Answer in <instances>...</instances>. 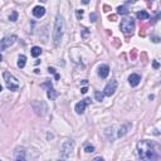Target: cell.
<instances>
[{
    "mask_svg": "<svg viewBox=\"0 0 161 161\" xmlns=\"http://www.w3.org/2000/svg\"><path fill=\"white\" fill-rule=\"evenodd\" d=\"M132 127V125L131 124H128V122H126V124H124L120 127V130H118V134H117V136L118 137H124L126 134L128 132V130Z\"/></svg>",
    "mask_w": 161,
    "mask_h": 161,
    "instance_id": "cell-12",
    "label": "cell"
},
{
    "mask_svg": "<svg viewBox=\"0 0 161 161\" xmlns=\"http://www.w3.org/2000/svg\"><path fill=\"white\" fill-rule=\"evenodd\" d=\"M82 15H83V10H77V17L78 18H82Z\"/></svg>",
    "mask_w": 161,
    "mask_h": 161,
    "instance_id": "cell-26",
    "label": "cell"
},
{
    "mask_svg": "<svg viewBox=\"0 0 161 161\" xmlns=\"http://www.w3.org/2000/svg\"><path fill=\"white\" fill-rule=\"evenodd\" d=\"M152 39H154V42H155V43H159L160 42V38H157V37H152Z\"/></svg>",
    "mask_w": 161,
    "mask_h": 161,
    "instance_id": "cell-27",
    "label": "cell"
},
{
    "mask_svg": "<svg viewBox=\"0 0 161 161\" xmlns=\"http://www.w3.org/2000/svg\"><path fill=\"white\" fill-rule=\"evenodd\" d=\"M116 88H117V82H116L115 79H112L111 82H108V83L106 84V87H105V91H103V93H105L106 96L111 97L112 94L116 92Z\"/></svg>",
    "mask_w": 161,
    "mask_h": 161,
    "instance_id": "cell-8",
    "label": "cell"
},
{
    "mask_svg": "<svg viewBox=\"0 0 161 161\" xmlns=\"http://www.w3.org/2000/svg\"><path fill=\"white\" fill-rule=\"evenodd\" d=\"M136 17H137V19H140V20H146V19L150 18V14L145 10H141V11L136 13Z\"/></svg>",
    "mask_w": 161,
    "mask_h": 161,
    "instance_id": "cell-16",
    "label": "cell"
},
{
    "mask_svg": "<svg viewBox=\"0 0 161 161\" xmlns=\"http://www.w3.org/2000/svg\"><path fill=\"white\" fill-rule=\"evenodd\" d=\"M48 72H49V73H53V74L55 75V79H59V74H57V73H55V69H54V68L49 67V68H48Z\"/></svg>",
    "mask_w": 161,
    "mask_h": 161,
    "instance_id": "cell-23",
    "label": "cell"
},
{
    "mask_svg": "<svg viewBox=\"0 0 161 161\" xmlns=\"http://www.w3.org/2000/svg\"><path fill=\"white\" fill-rule=\"evenodd\" d=\"M117 13L120 15H127L130 11H128V9L126 8V6H118V8H117Z\"/></svg>",
    "mask_w": 161,
    "mask_h": 161,
    "instance_id": "cell-19",
    "label": "cell"
},
{
    "mask_svg": "<svg viewBox=\"0 0 161 161\" xmlns=\"http://www.w3.org/2000/svg\"><path fill=\"white\" fill-rule=\"evenodd\" d=\"M47 96H48L49 100H55L57 97H58V92H57L53 87H50V88H48V91H47Z\"/></svg>",
    "mask_w": 161,
    "mask_h": 161,
    "instance_id": "cell-15",
    "label": "cell"
},
{
    "mask_svg": "<svg viewBox=\"0 0 161 161\" xmlns=\"http://www.w3.org/2000/svg\"><path fill=\"white\" fill-rule=\"evenodd\" d=\"M87 91H88V88H87V87H83V88L81 90V92H82V93H87Z\"/></svg>",
    "mask_w": 161,
    "mask_h": 161,
    "instance_id": "cell-29",
    "label": "cell"
},
{
    "mask_svg": "<svg viewBox=\"0 0 161 161\" xmlns=\"http://www.w3.org/2000/svg\"><path fill=\"white\" fill-rule=\"evenodd\" d=\"M91 21H96V14H94V13L91 14Z\"/></svg>",
    "mask_w": 161,
    "mask_h": 161,
    "instance_id": "cell-25",
    "label": "cell"
},
{
    "mask_svg": "<svg viewBox=\"0 0 161 161\" xmlns=\"http://www.w3.org/2000/svg\"><path fill=\"white\" fill-rule=\"evenodd\" d=\"M103 9H105V11H110V10H111V8H110L108 5H105V6H103Z\"/></svg>",
    "mask_w": 161,
    "mask_h": 161,
    "instance_id": "cell-28",
    "label": "cell"
},
{
    "mask_svg": "<svg viewBox=\"0 0 161 161\" xmlns=\"http://www.w3.org/2000/svg\"><path fill=\"white\" fill-rule=\"evenodd\" d=\"M31 107H33V110L35 111L38 116H44L47 113V105L43 101H33Z\"/></svg>",
    "mask_w": 161,
    "mask_h": 161,
    "instance_id": "cell-6",
    "label": "cell"
},
{
    "mask_svg": "<svg viewBox=\"0 0 161 161\" xmlns=\"http://www.w3.org/2000/svg\"><path fill=\"white\" fill-rule=\"evenodd\" d=\"M3 78H4V81H5L6 87H8L10 91H13V92H17V91L19 90V81L11 73L4 71V72H3Z\"/></svg>",
    "mask_w": 161,
    "mask_h": 161,
    "instance_id": "cell-3",
    "label": "cell"
},
{
    "mask_svg": "<svg viewBox=\"0 0 161 161\" xmlns=\"http://www.w3.org/2000/svg\"><path fill=\"white\" fill-rule=\"evenodd\" d=\"M141 82V77L136 73H132L130 77H128V83H130L131 87H137Z\"/></svg>",
    "mask_w": 161,
    "mask_h": 161,
    "instance_id": "cell-11",
    "label": "cell"
},
{
    "mask_svg": "<svg viewBox=\"0 0 161 161\" xmlns=\"http://www.w3.org/2000/svg\"><path fill=\"white\" fill-rule=\"evenodd\" d=\"M110 73V67L107 64H102L98 67V75L101 78H106Z\"/></svg>",
    "mask_w": 161,
    "mask_h": 161,
    "instance_id": "cell-13",
    "label": "cell"
},
{
    "mask_svg": "<svg viewBox=\"0 0 161 161\" xmlns=\"http://www.w3.org/2000/svg\"><path fill=\"white\" fill-rule=\"evenodd\" d=\"M25 149L24 147H17L14 151V160L17 161H24L27 160V155H25Z\"/></svg>",
    "mask_w": 161,
    "mask_h": 161,
    "instance_id": "cell-10",
    "label": "cell"
},
{
    "mask_svg": "<svg viewBox=\"0 0 161 161\" xmlns=\"http://www.w3.org/2000/svg\"><path fill=\"white\" fill-rule=\"evenodd\" d=\"M154 67H155V68H159V63H157V62H154Z\"/></svg>",
    "mask_w": 161,
    "mask_h": 161,
    "instance_id": "cell-32",
    "label": "cell"
},
{
    "mask_svg": "<svg viewBox=\"0 0 161 161\" xmlns=\"http://www.w3.org/2000/svg\"><path fill=\"white\" fill-rule=\"evenodd\" d=\"M84 151H86L87 154H92V152H94V146H92V145H90V144H86Z\"/></svg>",
    "mask_w": 161,
    "mask_h": 161,
    "instance_id": "cell-21",
    "label": "cell"
},
{
    "mask_svg": "<svg viewBox=\"0 0 161 161\" xmlns=\"http://www.w3.org/2000/svg\"><path fill=\"white\" fill-rule=\"evenodd\" d=\"M137 0H128V3H130V4H134V3H136Z\"/></svg>",
    "mask_w": 161,
    "mask_h": 161,
    "instance_id": "cell-33",
    "label": "cell"
},
{
    "mask_svg": "<svg viewBox=\"0 0 161 161\" xmlns=\"http://www.w3.org/2000/svg\"><path fill=\"white\" fill-rule=\"evenodd\" d=\"M90 103H91V100H90V98H84L83 101L78 102L77 105H75V107H74L75 112H77L78 115H82V113L86 111V106H87V105H90Z\"/></svg>",
    "mask_w": 161,
    "mask_h": 161,
    "instance_id": "cell-9",
    "label": "cell"
},
{
    "mask_svg": "<svg viewBox=\"0 0 161 161\" xmlns=\"http://www.w3.org/2000/svg\"><path fill=\"white\" fill-rule=\"evenodd\" d=\"M40 54H42V49H40V47H33V48H31V55H33L34 58H38Z\"/></svg>",
    "mask_w": 161,
    "mask_h": 161,
    "instance_id": "cell-18",
    "label": "cell"
},
{
    "mask_svg": "<svg viewBox=\"0 0 161 161\" xmlns=\"http://www.w3.org/2000/svg\"><path fill=\"white\" fill-rule=\"evenodd\" d=\"M115 19H116V15H111V17H110V20H115Z\"/></svg>",
    "mask_w": 161,
    "mask_h": 161,
    "instance_id": "cell-31",
    "label": "cell"
},
{
    "mask_svg": "<svg viewBox=\"0 0 161 161\" xmlns=\"http://www.w3.org/2000/svg\"><path fill=\"white\" fill-rule=\"evenodd\" d=\"M18 19V13L17 11H11V14H10V17H9V20L10 21H15Z\"/></svg>",
    "mask_w": 161,
    "mask_h": 161,
    "instance_id": "cell-22",
    "label": "cell"
},
{
    "mask_svg": "<svg viewBox=\"0 0 161 161\" xmlns=\"http://www.w3.org/2000/svg\"><path fill=\"white\" fill-rule=\"evenodd\" d=\"M82 3H83V4H88V0H82Z\"/></svg>",
    "mask_w": 161,
    "mask_h": 161,
    "instance_id": "cell-34",
    "label": "cell"
},
{
    "mask_svg": "<svg viewBox=\"0 0 161 161\" xmlns=\"http://www.w3.org/2000/svg\"><path fill=\"white\" fill-rule=\"evenodd\" d=\"M74 149V141L72 140H65L62 144V149H61V157L62 159H68V156L71 155V152Z\"/></svg>",
    "mask_w": 161,
    "mask_h": 161,
    "instance_id": "cell-4",
    "label": "cell"
},
{
    "mask_svg": "<svg viewBox=\"0 0 161 161\" xmlns=\"http://www.w3.org/2000/svg\"><path fill=\"white\" fill-rule=\"evenodd\" d=\"M137 154L141 160H157L161 155V147L155 141L142 140L137 144Z\"/></svg>",
    "mask_w": 161,
    "mask_h": 161,
    "instance_id": "cell-1",
    "label": "cell"
},
{
    "mask_svg": "<svg viewBox=\"0 0 161 161\" xmlns=\"http://www.w3.org/2000/svg\"><path fill=\"white\" fill-rule=\"evenodd\" d=\"M42 87H43V88H44V87H48V88L53 87V86H52V82H45V83H42Z\"/></svg>",
    "mask_w": 161,
    "mask_h": 161,
    "instance_id": "cell-24",
    "label": "cell"
},
{
    "mask_svg": "<svg viewBox=\"0 0 161 161\" xmlns=\"http://www.w3.org/2000/svg\"><path fill=\"white\" fill-rule=\"evenodd\" d=\"M63 34H64V19L62 15H57L55 17V24H54V33H53V40H54V45L59 47L62 42Z\"/></svg>",
    "mask_w": 161,
    "mask_h": 161,
    "instance_id": "cell-2",
    "label": "cell"
},
{
    "mask_svg": "<svg viewBox=\"0 0 161 161\" xmlns=\"http://www.w3.org/2000/svg\"><path fill=\"white\" fill-rule=\"evenodd\" d=\"M17 39H18V37L14 35V34L4 37V38L1 39V45H0V50H1V52H4L6 48H9V47L13 45V44L17 42Z\"/></svg>",
    "mask_w": 161,
    "mask_h": 161,
    "instance_id": "cell-7",
    "label": "cell"
},
{
    "mask_svg": "<svg viewBox=\"0 0 161 161\" xmlns=\"http://www.w3.org/2000/svg\"><path fill=\"white\" fill-rule=\"evenodd\" d=\"M105 96H106V94L102 93V92H100V91H96V92H94V97H96V100L98 101V102H102L103 98H105Z\"/></svg>",
    "mask_w": 161,
    "mask_h": 161,
    "instance_id": "cell-20",
    "label": "cell"
},
{
    "mask_svg": "<svg viewBox=\"0 0 161 161\" xmlns=\"http://www.w3.org/2000/svg\"><path fill=\"white\" fill-rule=\"evenodd\" d=\"M136 57V49H132V58Z\"/></svg>",
    "mask_w": 161,
    "mask_h": 161,
    "instance_id": "cell-30",
    "label": "cell"
},
{
    "mask_svg": "<svg viewBox=\"0 0 161 161\" xmlns=\"http://www.w3.org/2000/svg\"><path fill=\"white\" fill-rule=\"evenodd\" d=\"M25 63H27V57L25 55H19V58H18V67L19 68H24L25 67Z\"/></svg>",
    "mask_w": 161,
    "mask_h": 161,
    "instance_id": "cell-17",
    "label": "cell"
},
{
    "mask_svg": "<svg viewBox=\"0 0 161 161\" xmlns=\"http://www.w3.org/2000/svg\"><path fill=\"white\" fill-rule=\"evenodd\" d=\"M120 29L125 34H130V33L132 34V31L135 29V20L134 19H124V20L121 21Z\"/></svg>",
    "mask_w": 161,
    "mask_h": 161,
    "instance_id": "cell-5",
    "label": "cell"
},
{
    "mask_svg": "<svg viewBox=\"0 0 161 161\" xmlns=\"http://www.w3.org/2000/svg\"><path fill=\"white\" fill-rule=\"evenodd\" d=\"M33 15L35 18H42L44 14H45V9L43 8V6H34V9H33Z\"/></svg>",
    "mask_w": 161,
    "mask_h": 161,
    "instance_id": "cell-14",
    "label": "cell"
}]
</instances>
